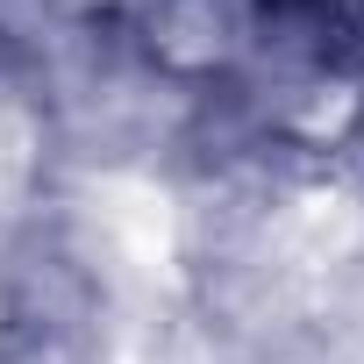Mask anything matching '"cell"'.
Segmentation results:
<instances>
[{"mask_svg":"<svg viewBox=\"0 0 364 364\" xmlns=\"http://www.w3.org/2000/svg\"><path fill=\"white\" fill-rule=\"evenodd\" d=\"M129 58L164 93L243 86L279 43V0H129Z\"/></svg>","mask_w":364,"mask_h":364,"instance_id":"1","label":"cell"},{"mask_svg":"<svg viewBox=\"0 0 364 364\" xmlns=\"http://www.w3.org/2000/svg\"><path fill=\"white\" fill-rule=\"evenodd\" d=\"M43 150H50V122L36 93L0 79V215H15L29 200V186L43 178Z\"/></svg>","mask_w":364,"mask_h":364,"instance_id":"2","label":"cell"}]
</instances>
